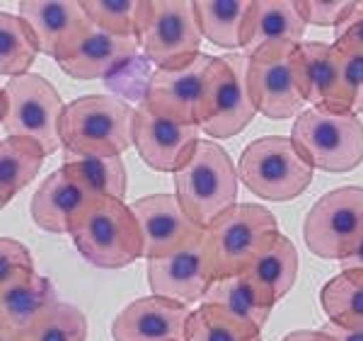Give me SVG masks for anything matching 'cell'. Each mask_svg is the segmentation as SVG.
<instances>
[{
	"mask_svg": "<svg viewBox=\"0 0 363 341\" xmlns=\"http://www.w3.org/2000/svg\"><path fill=\"white\" fill-rule=\"evenodd\" d=\"M322 329L330 332L337 341H363V332H349V329H342V327L332 325V322H327Z\"/></svg>",
	"mask_w": 363,
	"mask_h": 341,
	"instance_id": "cell-38",
	"label": "cell"
},
{
	"mask_svg": "<svg viewBox=\"0 0 363 341\" xmlns=\"http://www.w3.org/2000/svg\"><path fill=\"white\" fill-rule=\"evenodd\" d=\"M83 8L92 25L104 32L140 39L145 0H85Z\"/></svg>",
	"mask_w": 363,
	"mask_h": 341,
	"instance_id": "cell-31",
	"label": "cell"
},
{
	"mask_svg": "<svg viewBox=\"0 0 363 341\" xmlns=\"http://www.w3.org/2000/svg\"><path fill=\"white\" fill-rule=\"evenodd\" d=\"M279 233L274 213L259 203H235L206 228V252L216 279L245 274L257 252Z\"/></svg>",
	"mask_w": 363,
	"mask_h": 341,
	"instance_id": "cell-8",
	"label": "cell"
},
{
	"mask_svg": "<svg viewBox=\"0 0 363 341\" xmlns=\"http://www.w3.org/2000/svg\"><path fill=\"white\" fill-rule=\"evenodd\" d=\"M191 310L160 296L138 298L112 322L114 341H189Z\"/></svg>",
	"mask_w": 363,
	"mask_h": 341,
	"instance_id": "cell-16",
	"label": "cell"
},
{
	"mask_svg": "<svg viewBox=\"0 0 363 341\" xmlns=\"http://www.w3.org/2000/svg\"><path fill=\"white\" fill-rule=\"evenodd\" d=\"M34 276L37 272H34V262L27 247L13 237L0 240V291L27 284Z\"/></svg>",
	"mask_w": 363,
	"mask_h": 341,
	"instance_id": "cell-33",
	"label": "cell"
},
{
	"mask_svg": "<svg viewBox=\"0 0 363 341\" xmlns=\"http://www.w3.org/2000/svg\"><path fill=\"white\" fill-rule=\"evenodd\" d=\"M238 167L216 140H199L191 157L174 172V186L182 208L201 228H208L218 216L235 206Z\"/></svg>",
	"mask_w": 363,
	"mask_h": 341,
	"instance_id": "cell-2",
	"label": "cell"
},
{
	"mask_svg": "<svg viewBox=\"0 0 363 341\" xmlns=\"http://www.w3.org/2000/svg\"><path fill=\"white\" fill-rule=\"evenodd\" d=\"M218 56L199 54L189 66L177 70H155L145 85L143 104L165 119L201 126L211 82Z\"/></svg>",
	"mask_w": 363,
	"mask_h": 341,
	"instance_id": "cell-11",
	"label": "cell"
},
{
	"mask_svg": "<svg viewBox=\"0 0 363 341\" xmlns=\"http://www.w3.org/2000/svg\"><path fill=\"white\" fill-rule=\"evenodd\" d=\"M342 272H363V242L351 257L342 262Z\"/></svg>",
	"mask_w": 363,
	"mask_h": 341,
	"instance_id": "cell-39",
	"label": "cell"
},
{
	"mask_svg": "<svg viewBox=\"0 0 363 341\" xmlns=\"http://www.w3.org/2000/svg\"><path fill=\"white\" fill-rule=\"evenodd\" d=\"M70 240L99 269H121L143 257V235L131 206L99 196L85 208L70 230Z\"/></svg>",
	"mask_w": 363,
	"mask_h": 341,
	"instance_id": "cell-3",
	"label": "cell"
},
{
	"mask_svg": "<svg viewBox=\"0 0 363 341\" xmlns=\"http://www.w3.org/2000/svg\"><path fill=\"white\" fill-rule=\"evenodd\" d=\"M56 301V288L39 274L27 284L0 291V334L25 337L34 322L46 313V308H51Z\"/></svg>",
	"mask_w": 363,
	"mask_h": 341,
	"instance_id": "cell-22",
	"label": "cell"
},
{
	"mask_svg": "<svg viewBox=\"0 0 363 341\" xmlns=\"http://www.w3.org/2000/svg\"><path fill=\"white\" fill-rule=\"evenodd\" d=\"M61 97L49 80L37 73H27L20 78L3 82L0 90V121L5 136L32 138L54 155L61 143Z\"/></svg>",
	"mask_w": 363,
	"mask_h": 341,
	"instance_id": "cell-4",
	"label": "cell"
},
{
	"mask_svg": "<svg viewBox=\"0 0 363 341\" xmlns=\"http://www.w3.org/2000/svg\"><path fill=\"white\" fill-rule=\"evenodd\" d=\"M0 341H22V337H13V334H0Z\"/></svg>",
	"mask_w": 363,
	"mask_h": 341,
	"instance_id": "cell-40",
	"label": "cell"
},
{
	"mask_svg": "<svg viewBox=\"0 0 363 341\" xmlns=\"http://www.w3.org/2000/svg\"><path fill=\"white\" fill-rule=\"evenodd\" d=\"M140 46V39L136 37H116L97 25L85 29V34L78 39L73 51L63 58L58 66L63 73H68L75 80H97L107 78L114 70L126 66L136 56Z\"/></svg>",
	"mask_w": 363,
	"mask_h": 341,
	"instance_id": "cell-18",
	"label": "cell"
},
{
	"mask_svg": "<svg viewBox=\"0 0 363 341\" xmlns=\"http://www.w3.org/2000/svg\"><path fill=\"white\" fill-rule=\"evenodd\" d=\"M87 320L75 305L56 301L32 325L22 341H85Z\"/></svg>",
	"mask_w": 363,
	"mask_h": 341,
	"instance_id": "cell-32",
	"label": "cell"
},
{
	"mask_svg": "<svg viewBox=\"0 0 363 341\" xmlns=\"http://www.w3.org/2000/svg\"><path fill=\"white\" fill-rule=\"evenodd\" d=\"M320 305L332 325L363 332V272H339L320 291Z\"/></svg>",
	"mask_w": 363,
	"mask_h": 341,
	"instance_id": "cell-28",
	"label": "cell"
},
{
	"mask_svg": "<svg viewBox=\"0 0 363 341\" xmlns=\"http://www.w3.org/2000/svg\"><path fill=\"white\" fill-rule=\"evenodd\" d=\"M247 90L257 111L274 121L303 114L306 80H303L301 44H277L255 51L247 63Z\"/></svg>",
	"mask_w": 363,
	"mask_h": 341,
	"instance_id": "cell-6",
	"label": "cell"
},
{
	"mask_svg": "<svg viewBox=\"0 0 363 341\" xmlns=\"http://www.w3.org/2000/svg\"><path fill=\"white\" fill-rule=\"evenodd\" d=\"M303 240L320 259L344 262L363 242V186H342L320 196L303 220Z\"/></svg>",
	"mask_w": 363,
	"mask_h": 341,
	"instance_id": "cell-9",
	"label": "cell"
},
{
	"mask_svg": "<svg viewBox=\"0 0 363 341\" xmlns=\"http://www.w3.org/2000/svg\"><path fill=\"white\" fill-rule=\"evenodd\" d=\"M313 164L286 136H264L242 150L238 174L247 189L267 201H294L313 184Z\"/></svg>",
	"mask_w": 363,
	"mask_h": 341,
	"instance_id": "cell-5",
	"label": "cell"
},
{
	"mask_svg": "<svg viewBox=\"0 0 363 341\" xmlns=\"http://www.w3.org/2000/svg\"><path fill=\"white\" fill-rule=\"evenodd\" d=\"M39 54V44L20 15H0V73L5 80L27 75Z\"/></svg>",
	"mask_w": 363,
	"mask_h": 341,
	"instance_id": "cell-29",
	"label": "cell"
},
{
	"mask_svg": "<svg viewBox=\"0 0 363 341\" xmlns=\"http://www.w3.org/2000/svg\"><path fill=\"white\" fill-rule=\"evenodd\" d=\"M252 281L264 288L274 301H281L294 288L298 276V252L296 245L286 235L274 233L269 242L257 252L247 272Z\"/></svg>",
	"mask_w": 363,
	"mask_h": 341,
	"instance_id": "cell-24",
	"label": "cell"
},
{
	"mask_svg": "<svg viewBox=\"0 0 363 341\" xmlns=\"http://www.w3.org/2000/svg\"><path fill=\"white\" fill-rule=\"evenodd\" d=\"M303 80H306V97L313 107L351 114L347 87H344V54L335 44L322 41H303Z\"/></svg>",
	"mask_w": 363,
	"mask_h": 341,
	"instance_id": "cell-19",
	"label": "cell"
},
{
	"mask_svg": "<svg viewBox=\"0 0 363 341\" xmlns=\"http://www.w3.org/2000/svg\"><path fill=\"white\" fill-rule=\"evenodd\" d=\"M274 298L264 288H259L247 274L228 276V279H216L208 288L203 305H218L230 315L240 317L245 322H252L257 327H264L269 315L274 310Z\"/></svg>",
	"mask_w": 363,
	"mask_h": 341,
	"instance_id": "cell-23",
	"label": "cell"
},
{
	"mask_svg": "<svg viewBox=\"0 0 363 341\" xmlns=\"http://www.w3.org/2000/svg\"><path fill=\"white\" fill-rule=\"evenodd\" d=\"M291 140L315 169L349 172L363 162V121L356 114L310 107L296 116Z\"/></svg>",
	"mask_w": 363,
	"mask_h": 341,
	"instance_id": "cell-7",
	"label": "cell"
},
{
	"mask_svg": "<svg viewBox=\"0 0 363 341\" xmlns=\"http://www.w3.org/2000/svg\"><path fill=\"white\" fill-rule=\"evenodd\" d=\"M133 116L124 99L112 95H85L66 104L61 119L63 150L83 155L121 157L133 145Z\"/></svg>",
	"mask_w": 363,
	"mask_h": 341,
	"instance_id": "cell-1",
	"label": "cell"
},
{
	"mask_svg": "<svg viewBox=\"0 0 363 341\" xmlns=\"http://www.w3.org/2000/svg\"><path fill=\"white\" fill-rule=\"evenodd\" d=\"M203 237H206V233H203ZM203 237L184 247L182 252L162 257V259H148L145 274H148V286L153 296L167 298V301L186 305V308L206 298L216 276Z\"/></svg>",
	"mask_w": 363,
	"mask_h": 341,
	"instance_id": "cell-14",
	"label": "cell"
},
{
	"mask_svg": "<svg viewBox=\"0 0 363 341\" xmlns=\"http://www.w3.org/2000/svg\"><path fill=\"white\" fill-rule=\"evenodd\" d=\"M95 201L90 191H85L66 169H56L39 184L37 194L32 196V220L42 230L49 233H68L78 223L85 208Z\"/></svg>",
	"mask_w": 363,
	"mask_h": 341,
	"instance_id": "cell-20",
	"label": "cell"
},
{
	"mask_svg": "<svg viewBox=\"0 0 363 341\" xmlns=\"http://www.w3.org/2000/svg\"><path fill=\"white\" fill-rule=\"evenodd\" d=\"M335 46L342 51H363V3H356L342 25L335 27Z\"/></svg>",
	"mask_w": 363,
	"mask_h": 341,
	"instance_id": "cell-36",
	"label": "cell"
},
{
	"mask_svg": "<svg viewBox=\"0 0 363 341\" xmlns=\"http://www.w3.org/2000/svg\"><path fill=\"white\" fill-rule=\"evenodd\" d=\"M63 169L95 199L107 196L124 201L126 167L121 157L83 155V152L63 150Z\"/></svg>",
	"mask_w": 363,
	"mask_h": 341,
	"instance_id": "cell-25",
	"label": "cell"
},
{
	"mask_svg": "<svg viewBox=\"0 0 363 341\" xmlns=\"http://www.w3.org/2000/svg\"><path fill=\"white\" fill-rule=\"evenodd\" d=\"M46 150L37 140L22 136H3L0 140V199L3 206L13 201L42 169Z\"/></svg>",
	"mask_w": 363,
	"mask_h": 341,
	"instance_id": "cell-26",
	"label": "cell"
},
{
	"mask_svg": "<svg viewBox=\"0 0 363 341\" xmlns=\"http://www.w3.org/2000/svg\"><path fill=\"white\" fill-rule=\"evenodd\" d=\"M308 22L296 8V0H257L245 22L242 49L252 56L264 46L303 44Z\"/></svg>",
	"mask_w": 363,
	"mask_h": 341,
	"instance_id": "cell-21",
	"label": "cell"
},
{
	"mask_svg": "<svg viewBox=\"0 0 363 341\" xmlns=\"http://www.w3.org/2000/svg\"><path fill=\"white\" fill-rule=\"evenodd\" d=\"M342 51V49H339ZM344 54V87H347L351 114H363V51H342Z\"/></svg>",
	"mask_w": 363,
	"mask_h": 341,
	"instance_id": "cell-35",
	"label": "cell"
},
{
	"mask_svg": "<svg viewBox=\"0 0 363 341\" xmlns=\"http://www.w3.org/2000/svg\"><path fill=\"white\" fill-rule=\"evenodd\" d=\"M20 17L27 22L29 29L34 32L39 44V51L56 63H61L78 39L90 27V17L85 15L83 3H73V0H25L20 3Z\"/></svg>",
	"mask_w": 363,
	"mask_h": 341,
	"instance_id": "cell-17",
	"label": "cell"
},
{
	"mask_svg": "<svg viewBox=\"0 0 363 341\" xmlns=\"http://www.w3.org/2000/svg\"><path fill=\"white\" fill-rule=\"evenodd\" d=\"M136 216L140 235H143V257L148 259H162L184 247L194 245L203 237L206 228L196 225L182 208L179 199L172 194H153L143 196L131 206Z\"/></svg>",
	"mask_w": 363,
	"mask_h": 341,
	"instance_id": "cell-13",
	"label": "cell"
},
{
	"mask_svg": "<svg viewBox=\"0 0 363 341\" xmlns=\"http://www.w3.org/2000/svg\"><path fill=\"white\" fill-rule=\"evenodd\" d=\"M201 32L220 49H242L245 22L252 10L250 0H196Z\"/></svg>",
	"mask_w": 363,
	"mask_h": 341,
	"instance_id": "cell-27",
	"label": "cell"
},
{
	"mask_svg": "<svg viewBox=\"0 0 363 341\" xmlns=\"http://www.w3.org/2000/svg\"><path fill=\"white\" fill-rule=\"evenodd\" d=\"M203 39L196 5L184 0H145L140 49L155 63L157 70H177L189 66L201 54Z\"/></svg>",
	"mask_w": 363,
	"mask_h": 341,
	"instance_id": "cell-10",
	"label": "cell"
},
{
	"mask_svg": "<svg viewBox=\"0 0 363 341\" xmlns=\"http://www.w3.org/2000/svg\"><path fill=\"white\" fill-rule=\"evenodd\" d=\"M281 341H337L330 332L325 329H298V332H291L289 337H284Z\"/></svg>",
	"mask_w": 363,
	"mask_h": 341,
	"instance_id": "cell-37",
	"label": "cell"
},
{
	"mask_svg": "<svg viewBox=\"0 0 363 341\" xmlns=\"http://www.w3.org/2000/svg\"><path fill=\"white\" fill-rule=\"evenodd\" d=\"M201 126H189L153 114L143 102L133 116V145L140 160L157 172H177L194 152Z\"/></svg>",
	"mask_w": 363,
	"mask_h": 341,
	"instance_id": "cell-15",
	"label": "cell"
},
{
	"mask_svg": "<svg viewBox=\"0 0 363 341\" xmlns=\"http://www.w3.org/2000/svg\"><path fill=\"white\" fill-rule=\"evenodd\" d=\"M262 329L230 315L218 305H201L191 313L189 341H262Z\"/></svg>",
	"mask_w": 363,
	"mask_h": 341,
	"instance_id": "cell-30",
	"label": "cell"
},
{
	"mask_svg": "<svg viewBox=\"0 0 363 341\" xmlns=\"http://www.w3.org/2000/svg\"><path fill=\"white\" fill-rule=\"evenodd\" d=\"M247 54H230L216 61V75L211 82L201 131L211 138L238 136L255 119L257 107L247 90Z\"/></svg>",
	"mask_w": 363,
	"mask_h": 341,
	"instance_id": "cell-12",
	"label": "cell"
},
{
	"mask_svg": "<svg viewBox=\"0 0 363 341\" xmlns=\"http://www.w3.org/2000/svg\"><path fill=\"white\" fill-rule=\"evenodd\" d=\"M356 3L351 0H332V3H318V0H296V8L301 13L303 20L308 25H315V27H337L344 22L351 10H354Z\"/></svg>",
	"mask_w": 363,
	"mask_h": 341,
	"instance_id": "cell-34",
	"label": "cell"
}]
</instances>
